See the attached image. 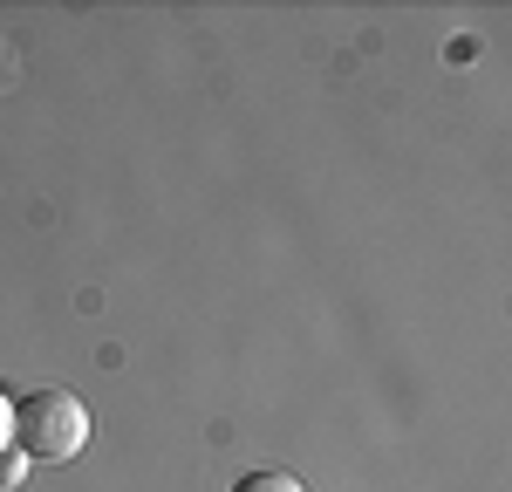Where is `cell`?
<instances>
[{"mask_svg": "<svg viewBox=\"0 0 512 492\" xmlns=\"http://www.w3.org/2000/svg\"><path fill=\"white\" fill-rule=\"evenodd\" d=\"M89 445V410L69 390H28L14 404V451L35 465H76Z\"/></svg>", "mask_w": 512, "mask_h": 492, "instance_id": "6da1fadb", "label": "cell"}, {"mask_svg": "<svg viewBox=\"0 0 512 492\" xmlns=\"http://www.w3.org/2000/svg\"><path fill=\"white\" fill-rule=\"evenodd\" d=\"M233 492H308V486H301L294 472H274V465H260V472H246Z\"/></svg>", "mask_w": 512, "mask_h": 492, "instance_id": "7a4b0ae2", "label": "cell"}, {"mask_svg": "<svg viewBox=\"0 0 512 492\" xmlns=\"http://www.w3.org/2000/svg\"><path fill=\"white\" fill-rule=\"evenodd\" d=\"M21 472H28V465H21V451L7 445V451H0V486H14V479H21Z\"/></svg>", "mask_w": 512, "mask_h": 492, "instance_id": "3957f363", "label": "cell"}, {"mask_svg": "<svg viewBox=\"0 0 512 492\" xmlns=\"http://www.w3.org/2000/svg\"><path fill=\"white\" fill-rule=\"evenodd\" d=\"M14 445V397H7V390H0V451Z\"/></svg>", "mask_w": 512, "mask_h": 492, "instance_id": "277c9868", "label": "cell"}]
</instances>
